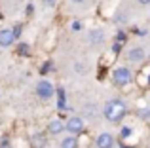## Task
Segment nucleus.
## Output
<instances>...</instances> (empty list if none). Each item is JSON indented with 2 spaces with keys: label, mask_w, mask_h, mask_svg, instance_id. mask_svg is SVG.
I'll use <instances>...</instances> for the list:
<instances>
[{
  "label": "nucleus",
  "mask_w": 150,
  "mask_h": 148,
  "mask_svg": "<svg viewBox=\"0 0 150 148\" xmlns=\"http://www.w3.org/2000/svg\"><path fill=\"white\" fill-rule=\"evenodd\" d=\"M125 114H127V106H125V103L120 101V99H112L103 106V116H105L108 122H122Z\"/></svg>",
  "instance_id": "nucleus-1"
},
{
  "label": "nucleus",
  "mask_w": 150,
  "mask_h": 148,
  "mask_svg": "<svg viewBox=\"0 0 150 148\" xmlns=\"http://www.w3.org/2000/svg\"><path fill=\"white\" fill-rule=\"evenodd\" d=\"M53 93H55V89L48 80H40L36 84V95L40 97L42 101H50L51 97H53Z\"/></svg>",
  "instance_id": "nucleus-2"
},
{
  "label": "nucleus",
  "mask_w": 150,
  "mask_h": 148,
  "mask_svg": "<svg viewBox=\"0 0 150 148\" xmlns=\"http://www.w3.org/2000/svg\"><path fill=\"white\" fill-rule=\"evenodd\" d=\"M112 78H114V84H116V85H127L129 82L133 80V78H131V70L125 68V67L116 68L114 74H112Z\"/></svg>",
  "instance_id": "nucleus-3"
},
{
  "label": "nucleus",
  "mask_w": 150,
  "mask_h": 148,
  "mask_svg": "<svg viewBox=\"0 0 150 148\" xmlns=\"http://www.w3.org/2000/svg\"><path fill=\"white\" fill-rule=\"evenodd\" d=\"M65 129L69 131L70 135H74V137H76V135H80L82 131H84V120L78 118V116H72V118L65 123Z\"/></svg>",
  "instance_id": "nucleus-4"
},
{
  "label": "nucleus",
  "mask_w": 150,
  "mask_h": 148,
  "mask_svg": "<svg viewBox=\"0 0 150 148\" xmlns=\"http://www.w3.org/2000/svg\"><path fill=\"white\" fill-rule=\"evenodd\" d=\"M95 144L97 148H114V137L110 133H101V135H97Z\"/></svg>",
  "instance_id": "nucleus-5"
},
{
  "label": "nucleus",
  "mask_w": 150,
  "mask_h": 148,
  "mask_svg": "<svg viewBox=\"0 0 150 148\" xmlns=\"http://www.w3.org/2000/svg\"><path fill=\"white\" fill-rule=\"evenodd\" d=\"M13 40H15V34H13V30L11 29H2L0 30V46H11L13 44Z\"/></svg>",
  "instance_id": "nucleus-6"
},
{
  "label": "nucleus",
  "mask_w": 150,
  "mask_h": 148,
  "mask_svg": "<svg viewBox=\"0 0 150 148\" xmlns=\"http://www.w3.org/2000/svg\"><path fill=\"white\" fill-rule=\"evenodd\" d=\"M48 131H50L51 135H59V133L65 131V123H63L61 120H51L50 125H48Z\"/></svg>",
  "instance_id": "nucleus-7"
},
{
  "label": "nucleus",
  "mask_w": 150,
  "mask_h": 148,
  "mask_svg": "<svg viewBox=\"0 0 150 148\" xmlns=\"http://www.w3.org/2000/svg\"><path fill=\"white\" fill-rule=\"evenodd\" d=\"M46 135H42V133H34L33 135V146L34 148H46Z\"/></svg>",
  "instance_id": "nucleus-8"
},
{
  "label": "nucleus",
  "mask_w": 150,
  "mask_h": 148,
  "mask_svg": "<svg viewBox=\"0 0 150 148\" xmlns=\"http://www.w3.org/2000/svg\"><path fill=\"white\" fill-rule=\"evenodd\" d=\"M61 148H78V139L74 135H69L61 141Z\"/></svg>",
  "instance_id": "nucleus-9"
},
{
  "label": "nucleus",
  "mask_w": 150,
  "mask_h": 148,
  "mask_svg": "<svg viewBox=\"0 0 150 148\" xmlns=\"http://www.w3.org/2000/svg\"><path fill=\"white\" fill-rule=\"evenodd\" d=\"M127 57L131 61H135V63H137V61H143L144 59V49L143 48H135V49H131V51L127 53Z\"/></svg>",
  "instance_id": "nucleus-10"
},
{
  "label": "nucleus",
  "mask_w": 150,
  "mask_h": 148,
  "mask_svg": "<svg viewBox=\"0 0 150 148\" xmlns=\"http://www.w3.org/2000/svg\"><path fill=\"white\" fill-rule=\"evenodd\" d=\"M84 116H86V118H95V116H97V106L93 103L86 104V106H84Z\"/></svg>",
  "instance_id": "nucleus-11"
},
{
  "label": "nucleus",
  "mask_w": 150,
  "mask_h": 148,
  "mask_svg": "<svg viewBox=\"0 0 150 148\" xmlns=\"http://www.w3.org/2000/svg\"><path fill=\"white\" fill-rule=\"evenodd\" d=\"M103 40H105V36H103L101 30H91V32H89V42H91V44H101Z\"/></svg>",
  "instance_id": "nucleus-12"
},
{
  "label": "nucleus",
  "mask_w": 150,
  "mask_h": 148,
  "mask_svg": "<svg viewBox=\"0 0 150 148\" xmlns=\"http://www.w3.org/2000/svg\"><path fill=\"white\" fill-rule=\"evenodd\" d=\"M19 51H21L23 55H27V53H29V46H27V44H21V46H19Z\"/></svg>",
  "instance_id": "nucleus-13"
},
{
  "label": "nucleus",
  "mask_w": 150,
  "mask_h": 148,
  "mask_svg": "<svg viewBox=\"0 0 150 148\" xmlns=\"http://www.w3.org/2000/svg\"><path fill=\"white\" fill-rule=\"evenodd\" d=\"M129 133H131V127H124V129H122V137H127Z\"/></svg>",
  "instance_id": "nucleus-14"
},
{
  "label": "nucleus",
  "mask_w": 150,
  "mask_h": 148,
  "mask_svg": "<svg viewBox=\"0 0 150 148\" xmlns=\"http://www.w3.org/2000/svg\"><path fill=\"white\" fill-rule=\"evenodd\" d=\"M42 2H44L46 6H55V4H57V0H42Z\"/></svg>",
  "instance_id": "nucleus-15"
},
{
  "label": "nucleus",
  "mask_w": 150,
  "mask_h": 148,
  "mask_svg": "<svg viewBox=\"0 0 150 148\" xmlns=\"http://www.w3.org/2000/svg\"><path fill=\"white\" fill-rule=\"evenodd\" d=\"M80 27H82V25H80L78 21H74V23H72V29H74V30H80Z\"/></svg>",
  "instance_id": "nucleus-16"
},
{
  "label": "nucleus",
  "mask_w": 150,
  "mask_h": 148,
  "mask_svg": "<svg viewBox=\"0 0 150 148\" xmlns=\"http://www.w3.org/2000/svg\"><path fill=\"white\" fill-rule=\"evenodd\" d=\"M76 70H78V72H84V67H82V63H76Z\"/></svg>",
  "instance_id": "nucleus-17"
},
{
  "label": "nucleus",
  "mask_w": 150,
  "mask_h": 148,
  "mask_svg": "<svg viewBox=\"0 0 150 148\" xmlns=\"http://www.w3.org/2000/svg\"><path fill=\"white\" fill-rule=\"evenodd\" d=\"M141 4H144V6H146V4H150V0H139Z\"/></svg>",
  "instance_id": "nucleus-18"
},
{
  "label": "nucleus",
  "mask_w": 150,
  "mask_h": 148,
  "mask_svg": "<svg viewBox=\"0 0 150 148\" xmlns=\"http://www.w3.org/2000/svg\"><path fill=\"white\" fill-rule=\"evenodd\" d=\"M146 120L150 122V108H148V112H146Z\"/></svg>",
  "instance_id": "nucleus-19"
},
{
  "label": "nucleus",
  "mask_w": 150,
  "mask_h": 148,
  "mask_svg": "<svg viewBox=\"0 0 150 148\" xmlns=\"http://www.w3.org/2000/svg\"><path fill=\"white\" fill-rule=\"evenodd\" d=\"M72 2H74V4H82V2H84V0H72Z\"/></svg>",
  "instance_id": "nucleus-20"
},
{
  "label": "nucleus",
  "mask_w": 150,
  "mask_h": 148,
  "mask_svg": "<svg viewBox=\"0 0 150 148\" xmlns=\"http://www.w3.org/2000/svg\"><path fill=\"white\" fill-rule=\"evenodd\" d=\"M2 148H10V146H6V144H4V146H2Z\"/></svg>",
  "instance_id": "nucleus-21"
},
{
  "label": "nucleus",
  "mask_w": 150,
  "mask_h": 148,
  "mask_svg": "<svg viewBox=\"0 0 150 148\" xmlns=\"http://www.w3.org/2000/svg\"><path fill=\"white\" fill-rule=\"evenodd\" d=\"M148 85H150V78H148Z\"/></svg>",
  "instance_id": "nucleus-22"
}]
</instances>
